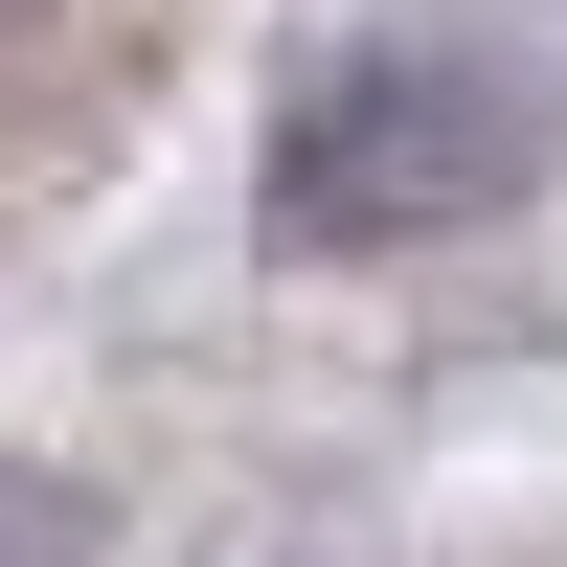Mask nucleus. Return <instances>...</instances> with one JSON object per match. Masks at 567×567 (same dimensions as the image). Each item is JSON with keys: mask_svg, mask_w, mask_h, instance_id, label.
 <instances>
[{"mask_svg": "<svg viewBox=\"0 0 567 567\" xmlns=\"http://www.w3.org/2000/svg\"><path fill=\"white\" fill-rule=\"evenodd\" d=\"M477 205H523V91H477L454 45H363L272 136V250H409Z\"/></svg>", "mask_w": 567, "mask_h": 567, "instance_id": "nucleus-1", "label": "nucleus"}, {"mask_svg": "<svg viewBox=\"0 0 567 567\" xmlns=\"http://www.w3.org/2000/svg\"><path fill=\"white\" fill-rule=\"evenodd\" d=\"M0 567H91V499L23 477V454H0Z\"/></svg>", "mask_w": 567, "mask_h": 567, "instance_id": "nucleus-2", "label": "nucleus"}]
</instances>
